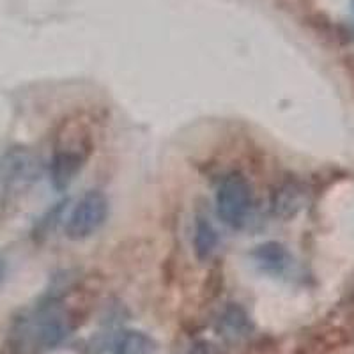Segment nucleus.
<instances>
[{"label": "nucleus", "mask_w": 354, "mask_h": 354, "mask_svg": "<svg viewBox=\"0 0 354 354\" xmlns=\"http://www.w3.org/2000/svg\"><path fill=\"white\" fill-rule=\"evenodd\" d=\"M75 321L59 301L41 303L18 317L9 331L12 354H44L61 346L71 335Z\"/></svg>", "instance_id": "1"}, {"label": "nucleus", "mask_w": 354, "mask_h": 354, "mask_svg": "<svg viewBox=\"0 0 354 354\" xmlns=\"http://www.w3.org/2000/svg\"><path fill=\"white\" fill-rule=\"evenodd\" d=\"M91 151H93L91 135L78 124L68 126L64 133H61L50 165V179L55 189L62 192L77 179Z\"/></svg>", "instance_id": "2"}, {"label": "nucleus", "mask_w": 354, "mask_h": 354, "mask_svg": "<svg viewBox=\"0 0 354 354\" xmlns=\"http://www.w3.org/2000/svg\"><path fill=\"white\" fill-rule=\"evenodd\" d=\"M218 216L232 229L245 225L252 209V188L246 177L238 172H232L223 177L216 192Z\"/></svg>", "instance_id": "3"}, {"label": "nucleus", "mask_w": 354, "mask_h": 354, "mask_svg": "<svg viewBox=\"0 0 354 354\" xmlns=\"http://www.w3.org/2000/svg\"><path fill=\"white\" fill-rule=\"evenodd\" d=\"M106 216H109V201L101 192L91 189L77 202L68 216L66 236L73 241L91 238L103 227Z\"/></svg>", "instance_id": "4"}, {"label": "nucleus", "mask_w": 354, "mask_h": 354, "mask_svg": "<svg viewBox=\"0 0 354 354\" xmlns=\"http://www.w3.org/2000/svg\"><path fill=\"white\" fill-rule=\"evenodd\" d=\"M252 257L255 259V262H257L262 271L273 274H282L292 262V257H290L286 246L277 241H268L264 245H259L254 250Z\"/></svg>", "instance_id": "5"}, {"label": "nucleus", "mask_w": 354, "mask_h": 354, "mask_svg": "<svg viewBox=\"0 0 354 354\" xmlns=\"http://www.w3.org/2000/svg\"><path fill=\"white\" fill-rule=\"evenodd\" d=\"M220 335L229 342H239L250 335V321L239 306H229L220 319Z\"/></svg>", "instance_id": "6"}, {"label": "nucleus", "mask_w": 354, "mask_h": 354, "mask_svg": "<svg viewBox=\"0 0 354 354\" xmlns=\"http://www.w3.org/2000/svg\"><path fill=\"white\" fill-rule=\"evenodd\" d=\"M218 246V232L211 221L205 218H197L194 232V248L201 261H205L213 255Z\"/></svg>", "instance_id": "7"}, {"label": "nucleus", "mask_w": 354, "mask_h": 354, "mask_svg": "<svg viewBox=\"0 0 354 354\" xmlns=\"http://www.w3.org/2000/svg\"><path fill=\"white\" fill-rule=\"evenodd\" d=\"M151 351H153V342L149 337L138 331H128L119 338L113 354H151Z\"/></svg>", "instance_id": "8"}, {"label": "nucleus", "mask_w": 354, "mask_h": 354, "mask_svg": "<svg viewBox=\"0 0 354 354\" xmlns=\"http://www.w3.org/2000/svg\"><path fill=\"white\" fill-rule=\"evenodd\" d=\"M2 277H4V270H2V266H0V282H2Z\"/></svg>", "instance_id": "9"}, {"label": "nucleus", "mask_w": 354, "mask_h": 354, "mask_svg": "<svg viewBox=\"0 0 354 354\" xmlns=\"http://www.w3.org/2000/svg\"><path fill=\"white\" fill-rule=\"evenodd\" d=\"M351 4H353V17H354V0H351Z\"/></svg>", "instance_id": "10"}]
</instances>
